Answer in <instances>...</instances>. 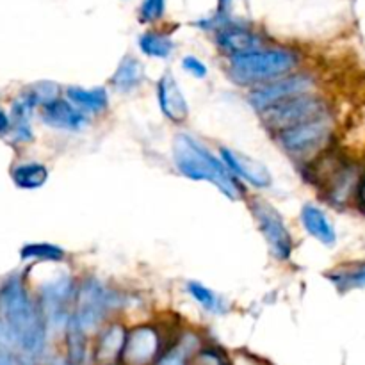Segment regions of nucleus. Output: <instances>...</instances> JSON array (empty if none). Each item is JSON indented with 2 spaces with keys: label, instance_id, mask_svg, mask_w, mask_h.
I'll return each mask as SVG.
<instances>
[{
  "label": "nucleus",
  "instance_id": "nucleus-2",
  "mask_svg": "<svg viewBox=\"0 0 365 365\" xmlns=\"http://www.w3.org/2000/svg\"><path fill=\"white\" fill-rule=\"evenodd\" d=\"M173 160L184 177L200 182L205 180L216 185L227 198H241V187L223 160L214 157L205 145L189 134H177L173 141Z\"/></svg>",
  "mask_w": 365,
  "mask_h": 365
},
{
  "label": "nucleus",
  "instance_id": "nucleus-19",
  "mask_svg": "<svg viewBox=\"0 0 365 365\" xmlns=\"http://www.w3.org/2000/svg\"><path fill=\"white\" fill-rule=\"evenodd\" d=\"M46 180L48 170L39 163H21L13 170V182L21 189H39Z\"/></svg>",
  "mask_w": 365,
  "mask_h": 365
},
{
  "label": "nucleus",
  "instance_id": "nucleus-27",
  "mask_svg": "<svg viewBox=\"0 0 365 365\" xmlns=\"http://www.w3.org/2000/svg\"><path fill=\"white\" fill-rule=\"evenodd\" d=\"M187 365H227V362L214 349H202L189 359Z\"/></svg>",
  "mask_w": 365,
  "mask_h": 365
},
{
  "label": "nucleus",
  "instance_id": "nucleus-26",
  "mask_svg": "<svg viewBox=\"0 0 365 365\" xmlns=\"http://www.w3.org/2000/svg\"><path fill=\"white\" fill-rule=\"evenodd\" d=\"M166 9V0H143L141 18L143 21H155L163 18Z\"/></svg>",
  "mask_w": 365,
  "mask_h": 365
},
{
  "label": "nucleus",
  "instance_id": "nucleus-20",
  "mask_svg": "<svg viewBox=\"0 0 365 365\" xmlns=\"http://www.w3.org/2000/svg\"><path fill=\"white\" fill-rule=\"evenodd\" d=\"M139 48L148 57L168 59L173 53L175 43L170 36L163 34V32H145L139 38Z\"/></svg>",
  "mask_w": 365,
  "mask_h": 365
},
{
  "label": "nucleus",
  "instance_id": "nucleus-11",
  "mask_svg": "<svg viewBox=\"0 0 365 365\" xmlns=\"http://www.w3.org/2000/svg\"><path fill=\"white\" fill-rule=\"evenodd\" d=\"M221 160L232 171V175L245 178L253 187L266 189L271 185L269 170L257 159H252V157L235 152V150L221 148Z\"/></svg>",
  "mask_w": 365,
  "mask_h": 365
},
{
  "label": "nucleus",
  "instance_id": "nucleus-3",
  "mask_svg": "<svg viewBox=\"0 0 365 365\" xmlns=\"http://www.w3.org/2000/svg\"><path fill=\"white\" fill-rule=\"evenodd\" d=\"M298 63L292 52L282 48L252 50L241 56L230 57V77L235 84H266L287 75Z\"/></svg>",
  "mask_w": 365,
  "mask_h": 365
},
{
  "label": "nucleus",
  "instance_id": "nucleus-32",
  "mask_svg": "<svg viewBox=\"0 0 365 365\" xmlns=\"http://www.w3.org/2000/svg\"><path fill=\"white\" fill-rule=\"evenodd\" d=\"M11 128V120L7 118V114L0 109V134H6Z\"/></svg>",
  "mask_w": 365,
  "mask_h": 365
},
{
  "label": "nucleus",
  "instance_id": "nucleus-13",
  "mask_svg": "<svg viewBox=\"0 0 365 365\" xmlns=\"http://www.w3.org/2000/svg\"><path fill=\"white\" fill-rule=\"evenodd\" d=\"M43 123L59 130H81L88 125V114L70 100L53 98L41 106Z\"/></svg>",
  "mask_w": 365,
  "mask_h": 365
},
{
  "label": "nucleus",
  "instance_id": "nucleus-14",
  "mask_svg": "<svg viewBox=\"0 0 365 365\" xmlns=\"http://www.w3.org/2000/svg\"><path fill=\"white\" fill-rule=\"evenodd\" d=\"M216 41L221 52L230 57L252 52V50H257L260 46V39L255 32L250 31L245 25L228 24V21H225L220 27Z\"/></svg>",
  "mask_w": 365,
  "mask_h": 365
},
{
  "label": "nucleus",
  "instance_id": "nucleus-31",
  "mask_svg": "<svg viewBox=\"0 0 365 365\" xmlns=\"http://www.w3.org/2000/svg\"><path fill=\"white\" fill-rule=\"evenodd\" d=\"M0 365H25L11 349H0Z\"/></svg>",
  "mask_w": 365,
  "mask_h": 365
},
{
  "label": "nucleus",
  "instance_id": "nucleus-16",
  "mask_svg": "<svg viewBox=\"0 0 365 365\" xmlns=\"http://www.w3.org/2000/svg\"><path fill=\"white\" fill-rule=\"evenodd\" d=\"M127 331L121 324H110L100 334L95 346V362L98 365H110L120 359Z\"/></svg>",
  "mask_w": 365,
  "mask_h": 365
},
{
  "label": "nucleus",
  "instance_id": "nucleus-30",
  "mask_svg": "<svg viewBox=\"0 0 365 365\" xmlns=\"http://www.w3.org/2000/svg\"><path fill=\"white\" fill-rule=\"evenodd\" d=\"M13 346L16 344H14L13 337H11L9 328L4 323V319H0V349H11Z\"/></svg>",
  "mask_w": 365,
  "mask_h": 365
},
{
  "label": "nucleus",
  "instance_id": "nucleus-15",
  "mask_svg": "<svg viewBox=\"0 0 365 365\" xmlns=\"http://www.w3.org/2000/svg\"><path fill=\"white\" fill-rule=\"evenodd\" d=\"M302 223L303 227H305V230L309 232L314 239H317L321 245H335L337 234H335L334 225H331V221L328 220L324 210H321L319 207L312 205V203H307L302 209Z\"/></svg>",
  "mask_w": 365,
  "mask_h": 365
},
{
  "label": "nucleus",
  "instance_id": "nucleus-12",
  "mask_svg": "<svg viewBox=\"0 0 365 365\" xmlns=\"http://www.w3.org/2000/svg\"><path fill=\"white\" fill-rule=\"evenodd\" d=\"M157 100L164 116L173 123H184L189 116V106L171 71H166L157 82Z\"/></svg>",
  "mask_w": 365,
  "mask_h": 365
},
{
  "label": "nucleus",
  "instance_id": "nucleus-9",
  "mask_svg": "<svg viewBox=\"0 0 365 365\" xmlns=\"http://www.w3.org/2000/svg\"><path fill=\"white\" fill-rule=\"evenodd\" d=\"M160 353V335L153 327H138L128 331L121 349L123 365H152Z\"/></svg>",
  "mask_w": 365,
  "mask_h": 365
},
{
  "label": "nucleus",
  "instance_id": "nucleus-28",
  "mask_svg": "<svg viewBox=\"0 0 365 365\" xmlns=\"http://www.w3.org/2000/svg\"><path fill=\"white\" fill-rule=\"evenodd\" d=\"M182 68L187 71L189 75H192L195 78H205L207 77V66L203 61H200L195 56H185L182 59Z\"/></svg>",
  "mask_w": 365,
  "mask_h": 365
},
{
  "label": "nucleus",
  "instance_id": "nucleus-18",
  "mask_svg": "<svg viewBox=\"0 0 365 365\" xmlns=\"http://www.w3.org/2000/svg\"><path fill=\"white\" fill-rule=\"evenodd\" d=\"M66 96L73 106L88 113H102L107 109L109 103V95L103 88H78V86H70L66 89Z\"/></svg>",
  "mask_w": 365,
  "mask_h": 365
},
{
  "label": "nucleus",
  "instance_id": "nucleus-21",
  "mask_svg": "<svg viewBox=\"0 0 365 365\" xmlns=\"http://www.w3.org/2000/svg\"><path fill=\"white\" fill-rule=\"evenodd\" d=\"M66 351L68 365H81L86 359L84 330L73 316L66 323Z\"/></svg>",
  "mask_w": 365,
  "mask_h": 365
},
{
  "label": "nucleus",
  "instance_id": "nucleus-33",
  "mask_svg": "<svg viewBox=\"0 0 365 365\" xmlns=\"http://www.w3.org/2000/svg\"><path fill=\"white\" fill-rule=\"evenodd\" d=\"M359 203L365 212V175L359 180Z\"/></svg>",
  "mask_w": 365,
  "mask_h": 365
},
{
  "label": "nucleus",
  "instance_id": "nucleus-10",
  "mask_svg": "<svg viewBox=\"0 0 365 365\" xmlns=\"http://www.w3.org/2000/svg\"><path fill=\"white\" fill-rule=\"evenodd\" d=\"M310 88H312V78L307 75H292V77H284L280 81H269L250 93V103L257 110H264L271 103L280 102L292 95H302Z\"/></svg>",
  "mask_w": 365,
  "mask_h": 365
},
{
  "label": "nucleus",
  "instance_id": "nucleus-22",
  "mask_svg": "<svg viewBox=\"0 0 365 365\" xmlns=\"http://www.w3.org/2000/svg\"><path fill=\"white\" fill-rule=\"evenodd\" d=\"M328 278L339 291H349V289L365 287V264H356L351 267H341V269L328 273Z\"/></svg>",
  "mask_w": 365,
  "mask_h": 365
},
{
  "label": "nucleus",
  "instance_id": "nucleus-4",
  "mask_svg": "<svg viewBox=\"0 0 365 365\" xmlns=\"http://www.w3.org/2000/svg\"><path fill=\"white\" fill-rule=\"evenodd\" d=\"M264 118V123L274 130H284V128L294 127L312 118L323 116L324 103L317 96L302 93V95H292L280 102L271 103L264 110H260Z\"/></svg>",
  "mask_w": 365,
  "mask_h": 365
},
{
  "label": "nucleus",
  "instance_id": "nucleus-29",
  "mask_svg": "<svg viewBox=\"0 0 365 365\" xmlns=\"http://www.w3.org/2000/svg\"><path fill=\"white\" fill-rule=\"evenodd\" d=\"M189 348L185 344H180V348L173 349L171 353H168L159 365H185V359H187Z\"/></svg>",
  "mask_w": 365,
  "mask_h": 365
},
{
  "label": "nucleus",
  "instance_id": "nucleus-34",
  "mask_svg": "<svg viewBox=\"0 0 365 365\" xmlns=\"http://www.w3.org/2000/svg\"><path fill=\"white\" fill-rule=\"evenodd\" d=\"M56 365H61V364H56Z\"/></svg>",
  "mask_w": 365,
  "mask_h": 365
},
{
  "label": "nucleus",
  "instance_id": "nucleus-8",
  "mask_svg": "<svg viewBox=\"0 0 365 365\" xmlns=\"http://www.w3.org/2000/svg\"><path fill=\"white\" fill-rule=\"evenodd\" d=\"M75 298V285L71 277L61 274L53 280L41 285V296H39V309L43 317L52 327H66L70 314L68 307Z\"/></svg>",
  "mask_w": 365,
  "mask_h": 365
},
{
  "label": "nucleus",
  "instance_id": "nucleus-1",
  "mask_svg": "<svg viewBox=\"0 0 365 365\" xmlns=\"http://www.w3.org/2000/svg\"><path fill=\"white\" fill-rule=\"evenodd\" d=\"M0 310L14 344L27 355L41 353L45 346V317L18 277L9 278L0 287Z\"/></svg>",
  "mask_w": 365,
  "mask_h": 365
},
{
  "label": "nucleus",
  "instance_id": "nucleus-24",
  "mask_svg": "<svg viewBox=\"0 0 365 365\" xmlns=\"http://www.w3.org/2000/svg\"><path fill=\"white\" fill-rule=\"evenodd\" d=\"M187 292L191 294V298L195 302H198L207 312H223L225 310V303L220 296L216 294L214 291H210L209 287L202 285L200 282H189L187 284Z\"/></svg>",
  "mask_w": 365,
  "mask_h": 365
},
{
  "label": "nucleus",
  "instance_id": "nucleus-7",
  "mask_svg": "<svg viewBox=\"0 0 365 365\" xmlns=\"http://www.w3.org/2000/svg\"><path fill=\"white\" fill-rule=\"evenodd\" d=\"M110 299L113 296L109 294V291L95 278L86 280L81 285L78 292H75L77 310H75L73 317L81 324L82 330L89 331L102 323L110 307Z\"/></svg>",
  "mask_w": 365,
  "mask_h": 365
},
{
  "label": "nucleus",
  "instance_id": "nucleus-5",
  "mask_svg": "<svg viewBox=\"0 0 365 365\" xmlns=\"http://www.w3.org/2000/svg\"><path fill=\"white\" fill-rule=\"evenodd\" d=\"M252 212L273 255L280 260L291 259L294 245H292L291 232L285 227V221L280 216V212L262 198L253 200Z\"/></svg>",
  "mask_w": 365,
  "mask_h": 365
},
{
  "label": "nucleus",
  "instance_id": "nucleus-6",
  "mask_svg": "<svg viewBox=\"0 0 365 365\" xmlns=\"http://www.w3.org/2000/svg\"><path fill=\"white\" fill-rule=\"evenodd\" d=\"M330 134L331 123L323 114L280 130V143L291 155H305L327 143Z\"/></svg>",
  "mask_w": 365,
  "mask_h": 365
},
{
  "label": "nucleus",
  "instance_id": "nucleus-23",
  "mask_svg": "<svg viewBox=\"0 0 365 365\" xmlns=\"http://www.w3.org/2000/svg\"><path fill=\"white\" fill-rule=\"evenodd\" d=\"M64 250L50 242H31L21 248L20 257L24 260H46V262H61L64 259Z\"/></svg>",
  "mask_w": 365,
  "mask_h": 365
},
{
  "label": "nucleus",
  "instance_id": "nucleus-25",
  "mask_svg": "<svg viewBox=\"0 0 365 365\" xmlns=\"http://www.w3.org/2000/svg\"><path fill=\"white\" fill-rule=\"evenodd\" d=\"M27 93L34 98L36 106H45V103L50 102V100L59 98V86H57L56 82L43 81L32 86Z\"/></svg>",
  "mask_w": 365,
  "mask_h": 365
},
{
  "label": "nucleus",
  "instance_id": "nucleus-17",
  "mask_svg": "<svg viewBox=\"0 0 365 365\" xmlns=\"http://www.w3.org/2000/svg\"><path fill=\"white\" fill-rule=\"evenodd\" d=\"M143 81H145V68L134 56H125L110 77V84L120 93H132L143 84Z\"/></svg>",
  "mask_w": 365,
  "mask_h": 365
}]
</instances>
